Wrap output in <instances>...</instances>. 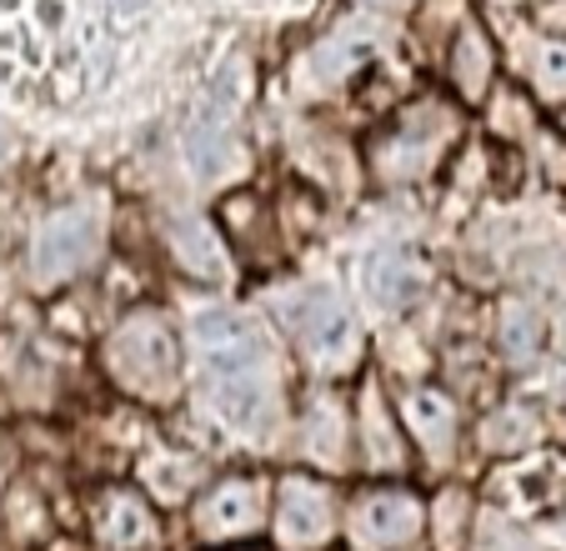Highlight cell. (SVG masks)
Wrapping results in <instances>:
<instances>
[{"label":"cell","mask_w":566,"mask_h":551,"mask_svg":"<svg viewBox=\"0 0 566 551\" xmlns=\"http://www.w3.org/2000/svg\"><path fill=\"white\" fill-rule=\"evenodd\" d=\"M361 55H366V41L356 45V41H346V35H342V41L326 45V55H321V71H326V75H342V71H352Z\"/></svg>","instance_id":"obj_17"},{"label":"cell","mask_w":566,"mask_h":551,"mask_svg":"<svg viewBox=\"0 0 566 551\" xmlns=\"http://www.w3.org/2000/svg\"><path fill=\"white\" fill-rule=\"evenodd\" d=\"M276 531L286 547H316L332 537V497L311 481H286L276 497Z\"/></svg>","instance_id":"obj_6"},{"label":"cell","mask_w":566,"mask_h":551,"mask_svg":"<svg viewBox=\"0 0 566 551\" xmlns=\"http://www.w3.org/2000/svg\"><path fill=\"white\" fill-rule=\"evenodd\" d=\"M371 6H396V0H371Z\"/></svg>","instance_id":"obj_21"},{"label":"cell","mask_w":566,"mask_h":551,"mask_svg":"<svg viewBox=\"0 0 566 551\" xmlns=\"http://www.w3.org/2000/svg\"><path fill=\"white\" fill-rule=\"evenodd\" d=\"M542 91L546 96H562L566 91V51H556V45L542 55Z\"/></svg>","instance_id":"obj_18"},{"label":"cell","mask_w":566,"mask_h":551,"mask_svg":"<svg viewBox=\"0 0 566 551\" xmlns=\"http://www.w3.org/2000/svg\"><path fill=\"white\" fill-rule=\"evenodd\" d=\"M176 251H181V261L191 266V271L221 276V251H216V241H211L206 226H181V231H176Z\"/></svg>","instance_id":"obj_14"},{"label":"cell","mask_w":566,"mask_h":551,"mask_svg":"<svg viewBox=\"0 0 566 551\" xmlns=\"http://www.w3.org/2000/svg\"><path fill=\"white\" fill-rule=\"evenodd\" d=\"M111 366L136 392H166L176 382V341L156 316H136L111 336Z\"/></svg>","instance_id":"obj_4"},{"label":"cell","mask_w":566,"mask_h":551,"mask_svg":"<svg viewBox=\"0 0 566 551\" xmlns=\"http://www.w3.org/2000/svg\"><path fill=\"white\" fill-rule=\"evenodd\" d=\"M366 451H371V467H396L401 461V441H396L391 422L381 416V406H366Z\"/></svg>","instance_id":"obj_16"},{"label":"cell","mask_w":566,"mask_h":551,"mask_svg":"<svg viewBox=\"0 0 566 551\" xmlns=\"http://www.w3.org/2000/svg\"><path fill=\"white\" fill-rule=\"evenodd\" d=\"M216 412L226 416V426L235 432H266L271 426V386L266 376H231V382H216Z\"/></svg>","instance_id":"obj_9"},{"label":"cell","mask_w":566,"mask_h":551,"mask_svg":"<svg viewBox=\"0 0 566 551\" xmlns=\"http://www.w3.org/2000/svg\"><path fill=\"white\" fill-rule=\"evenodd\" d=\"M6 146H11V136H6V131H0V156H6Z\"/></svg>","instance_id":"obj_20"},{"label":"cell","mask_w":566,"mask_h":551,"mask_svg":"<svg viewBox=\"0 0 566 551\" xmlns=\"http://www.w3.org/2000/svg\"><path fill=\"white\" fill-rule=\"evenodd\" d=\"M407 426L431 446V451H447L451 446V432H457V412L441 392H417L407 402Z\"/></svg>","instance_id":"obj_12"},{"label":"cell","mask_w":566,"mask_h":551,"mask_svg":"<svg viewBox=\"0 0 566 551\" xmlns=\"http://www.w3.org/2000/svg\"><path fill=\"white\" fill-rule=\"evenodd\" d=\"M421 531V501L407 491H371L356 507V537L371 547H401Z\"/></svg>","instance_id":"obj_7"},{"label":"cell","mask_w":566,"mask_h":551,"mask_svg":"<svg viewBox=\"0 0 566 551\" xmlns=\"http://www.w3.org/2000/svg\"><path fill=\"white\" fill-rule=\"evenodd\" d=\"M366 291H371L381 306H407L421 291V271L411 266V256L401 251H371L366 256Z\"/></svg>","instance_id":"obj_10"},{"label":"cell","mask_w":566,"mask_h":551,"mask_svg":"<svg viewBox=\"0 0 566 551\" xmlns=\"http://www.w3.org/2000/svg\"><path fill=\"white\" fill-rule=\"evenodd\" d=\"M451 75H457V85L467 91V96H481V91H486V75H492V45H486L481 31H461Z\"/></svg>","instance_id":"obj_13"},{"label":"cell","mask_w":566,"mask_h":551,"mask_svg":"<svg viewBox=\"0 0 566 551\" xmlns=\"http://www.w3.org/2000/svg\"><path fill=\"white\" fill-rule=\"evenodd\" d=\"M231 106H216V101H206L201 116L191 121V131H186V156H191V170L201 180H221L226 170L235 166V131H231V116H226Z\"/></svg>","instance_id":"obj_8"},{"label":"cell","mask_w":566,"mask_h":551,"mask_svg":"<svg viewBox=\"0 0 566 551\" xmlns=\"http://www.w3.org/2000/svg\"><path fill=\"white\" fill-rule=\"evenodd\" d=\"M101 226L91 206H71V211H55L41 221L31 241V276L35 287H61L65 276H75L81 266L96 256Z\"/></svg>","instance_id":"obj_3"},{"label":"cell","mask_w":566,"mask_h":551,"mask_svg":"<svg viewBox=\"0 0 566 551\" xmlns=\"http://www.w3.org/2000/svg\"><path fill=\"white\" fill-rule=\"evenodd\" d=\"M140 6H150V0H116V11H140Z\"/></svg>","instance_id":"obj_19"},{"label":"cell","mask_w":566,"mask_h":551,"mask_svg":"<svg viewBox=\"0 0 566 551\" xmlns=\"http://www.w3.org/2000/svg\"><path fill=\"white\" fill-rule=\"evenodd\" d=\"M201 366L211 372V382H231V376H266V336L247 311L231 306H206L191 321Z\"/></svg>","instance_id":"obj_1"},{"label":"cell","mask_w":566,"mask_h":551,"mask_svg":"<svg viewBox=\"0 0 566 551\" xmlns=\"http://www.w3.org/2000/svg\"><path fill=\"white\" fill-rule=\"evenodd\" d=\"M101 531H106L111 547L130 551V547H146L150 541V517L146 507H140V497H130V491H111L106 497V511H101Z\"/></svg>","instance_id":"obj_11"},{"label":"cell","mask_w":566,"mask_h":551,"mask_svg":"<svg viewBox=\"0 0 566 551\" xmlns=\"http://www.w3.org/2000/svg\"><path fill=\"white\" fill-rule=\"evenodd\" d=\"M291 326H296L306 356L316 361V366H326V372L352 366L356 346H361V331H356L352 306H346L332 287L306 291L301 301H291Z\"/></svg>","instance_id":"obj_2"},{"label":"cell","mask_w":566,"mask_h":551,"mask_svg":"<svg viewBox=\"0 0 566 551\" xmlns=\"http://www.w3.org/2000/svg\"><path fill=\"white\" fill-rule=\"evenodd\" d=\"M502 341H506V351H512L516 361L536 356V346H542V321H536V311H526V306H512V311H506Z\"/></svg>","instance_id":"obj_15"},{"label":"cell","mask_w":566,"mask_h":551,"mask_svg":"<svg viewBox=\"0 0 566 551\" xmlns=\"http://www.w3.org/2000/svg\"><path fill=\"white\" fill-rule=\"evenodd\" d=\"M261 527V487L256 481H221L196 511V531L206 541H231Z\"/></svg>","instance_id":"obj_5"}]
</instances>
